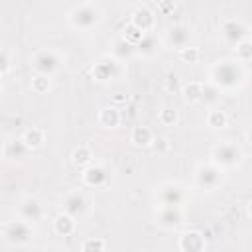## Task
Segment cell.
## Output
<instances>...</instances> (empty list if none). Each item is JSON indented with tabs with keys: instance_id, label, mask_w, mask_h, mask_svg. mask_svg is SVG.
Wrapping results in <instances>:
<instances>
[{
	"instance_id": "9",
	"label": "cell",
	"mask_w": 252,
	"mask_h": 252,
	"mask_svg": "<svg viewBox=\"0 0 252 252\" xmlns=\"http://www.w3.org/2000/svg\"><path fill=\"white\" fill-rule=\"evenodd\" d=\"M246 33H248L246 26L240 20H236V18H226V20L220 22V37L228 45H234L236 47L240 41L246 39Z\"/></svg>"
},
{
	"instance_id": "10",
	"label": "cell",
	"mask_w": 252,
	"mask_h": 252,
	"mask_svg": "<svg viewBox=\"0 0 252 252\" xmlns=\"http://www.w3.org/2000/svg\"><path fill=\"white\" fill-rule=\"evenodd\" d=\"M87 211H89V199L81 191H73V193L65 195L63 203H61V213H67L73 219H81L87 215Z\"/></svg>"
},
{
	"instance_id": "22",
	"label": "cell",
	"mask_w": 252,
	"mask_h": 252,
	"mask_svg": "<svg viewBox=\"0 0 252 252\" xmlns=\"http://www.w3.org/2000/svg\"><path fill=\"white\" fill-rule=\"evenodd\" d=\"M134 53H136V47H134L132 43H128L122 35L116 37V39L112 41V45H110V55H112L114 59H118V61H124V59H128V57L134 55Z\"/></svg>"
},
{
	"instance_id": "23",
	"label": "cell",
	"mask_w": 252,
	"mask_h": 252,
	"mask_svg": "<svg viewBox=\"0 0 252 252\" xmlns=\"http://www.w3.org/2000/svg\"><path fill=\"white\" fill-rule=\"evenodd\" d=\"M203 89H205V81H187L181 87V94L189 102H201L203 100Z\"/></svg>"
},
{
	"instance_id": "39",
	"label": "cell",
	"mask_w": 252,
	"mask_h": 252,
	"mask_svg": "<svg viewBox=\"0 0 252 252\" xmlns=\"http://www.w3.org/2000/svg\"><path fill=\"white\" fill-rule=\"evenodd\" d=\"M250 33H252V26H250Z\"/></svg>"
},
{
	"instance_id": "28",
	"label": "cell",
	"mask_w": 252,
	"mask_h": 252,
	"mask_svg": "<svg viewBox=\"0 0 252 252\" xmlns=\"http://www.w3.org/2000/svg\"><path fill=\"white\" fill-rule=\"evenodd\" d=\"M234 59L240 61V63L252 59V39L246 37L244 41H240V43L234 47Z\"/></svg>"
},
{
	"instance_id": "12",
	"label": "cell",
	"mask_w": 252,
	"mask_h": 252,
	"mask_svg": "<svg viewBox=\"0 0 252 252\" xmlns=\"http://www.w3.org/2000/svg\"><path fill=\"white\" fill-rule=\"evenodd\" d=\"M154 219L161 228L173 230L183 222V211L179 207H156Z\"/></svg>"
},
{
	"instance_id": "26",
	"label": "cell",
	"mask_w": 252,
	"mask_h": 252,
	"mask_svg": "<svg viewBox=\"0 0 252 252\" xmlns=\"http://www.w3.org/2000/svg\"><path fill=\"white\" fill-rule=\"evenodd\" d=\"M158 47H159L158 37H156L154 33H146V35H144V39H142V41L136 45V53L150 57V55H154V53L158 51Z\"/></svg>"
},
{
	"instance_id": "27",
	"label": "cell",
	"mask_w": 252,
	"mask_h": 252,
	"mask_svg": "<svg viewBox=\"0 0 252 252\" xmlns=\"http://www.w3.org/2000/svg\"><path fill=\"white\" fill-rule=\"evenodd\" d=\"M106 240L100 236H89L81 242V252H104Z\"/></svg>"
},
{
	"instance_id": "20",
	"label": "cell",
	"mask_w": 252,
	"mask_h": 252,
	"mask_svg": "<svg viewBox=\"0 0 252 252\" xmlns=\"http://www.w3.org/2000/svg\"><path fill=\"white\" fill-rule=\"evenodd\" d=\"M96 120H98V124L102 128H116L120 124V120H122V114L114 104H110V106H102L98 110Z\"/></svg>"
},
{
	"instance_id": "30",
	"label": "cell",
	"mask_w": 252,
	"mask_h": 252,
	"mask_svg": "<svg viewBox=\"0 0 252 252\" xmlns=\"http://www.w3.org/2000/svg\"><path fill=\"white\" fill-rule=\"evenodd\" d=\"M32 91L35 94H43L51 89V77H45V75H33L32 77V83H30Z\"/></svg>"
},
{
	"instance_id": "33",
	"label": "cell",
	"mask_w": 252,
	"mask_h": 252,
	"mask_svg": "<svg viewBox=\"0 0 252 252\" xmlns=\"http://www.w3.org/2000/svg\"><path fill=\"white\" fill-rule=\"evenodd\" d=\"M179 57H181L185 63H197L199 57H201V51H199L197 47H193V45H187L185 49L179 51Z\"/></svg>"
},
{
	"instance_id": "16",
	"label": "cell",
	"mask_w": 252,
	"mask_h": 252,
	"mask_svg": "<svg viewBox=\"0 0 252 252\" xmlns=\"http://www.w3.org/2000/svg\"><path fill=\"white\" fill-rule=\"evenodd\" d=\"M130 22H132L138 30H142L144 33H150V32L156 28V14H154L148 6L140 4V6H136V8L132 10Z\"/></svg>"
},
{
	"instance_id": "36",
	"label": "cell",
	"mask_w": 252,
	"mask_h": 252,
	"mask_svg": "<svg viewBox=\"0 0 252 252\" xmlns=\"http://www.w3.org/2000/svg\"><path fill=\"white\" fill-rule=\"evenodd\" d=\"M246 213H248V217H252V199H250L248 205H246Z\"/></svg>"
},
{
	"instance_id": "24",
	"label": "cell",
	"mask_w": 252,
	"mask_h": 252,
	"mask_svg": "<svg viewBox=\"0 0 252 252\" xmlns=\"http://www.w3.org/2000/svg\"><path fill=\"white\" fill-rule=\"evenodd\" d=\"M205 120H207V126L213 128V130H222V128L228 124V116H226V112H224L222 108H217V106L209 108Z\"/></svg>"
},
{
	"instance_id": "2",
	"label": "cell",
	"mask_w": 252,
	"mask_h": 252,
	"mask_svg": "<svg viewBox=\"0 0 252 252\" xmlns=\"http://www.w3.org/2000/svg\"><path fill=\"white\" fill-rule=\"evenodd\" d=\"M67 22L81 32H89L102 22V8L98 2H79L67 12Z\"/></svg>"
},
{
	"instance_id": "6",
	"label": "cell",
	"mask_w": 252,
	"mask_h": 252,
	"mask_svg": "<svg viewBox=\"0 0 252 252\" xmlns=\"http://www.w3.org/2000/svg\"><path fill=\"white\" fill-rule=\"evenodd\" d=\"M30 65L35 71V75L53 77L57 73L59 65H61V59H59V55L53 49H37L30 57Z\"/></svg>"
},
{
	"instance_id": "3",
	"label": "cell",
	"mask_w": 252,
	"mask_h": 252,
	"mask_svg": "<svg viewBox=\"0 0 252 252\" xmlns=\"http://www.w3.org/2000/svg\"><path fill=\"white\" fill-rule=\"evenodd\" d=\"M240 161H242V148L232 140L219 142L211 150V163H215L222 171L236 167Z\"/></svg>"
},
{
	"instance_id": "7",
	"label": "cell",
	"mask_w": 252,
	"mask_h": 252,
	"mask_svg": "<svg viewBox=\"0 0 252 252\" xmlns=\"http://www.w3.org/2000/svg\"><path fill=\"white\" fill-rule=\"evenodd\" d=\"M222 181V169L215 163H199L195 169V183L205 191H215Z\"/></svg>"
},
{
	"instance_id": "11",
	"label": "cell",
	"mask_w": 252,
	"mask_h": 252,
	"mask_svg": "<svg viewBox=\"0 0 252 252\" xmlns=\"http://www.w3.org/2000/svg\"><path fill=\"white\" fill-rule=\"evenodd\" d=\"M81 181H83V185H87V187L100 189V187H104V185L110 181V173H108V169H106L104 165L93 163V165H89V167L83 169Z\"/></svg>"
},
{
	"instance_id": "38",
	"label": "cell",
	"mask_w": 252,
	"mask_h": 252,
	"mask_svg": "<svg viewBox=\"0 0 252 252\" xmlns=\"http://www.w3.org/2000/svg\"><path fill=\"white\" fill-rule=\"evenodd\" d=\"M43 252H61V250H59V248H53V246H51V248H45Z\"/></svg>"
},
{
	"instance_id": "19",
	"label": "cell",
	"mask_w": 252,
	"mask_h": 252,
	"mask_svg": "<svg viewBox=\"0 0 252 252\" xmlns=\"http://www.w3.org/2000/svg\"><path fill=\"white\" fill-rule=\"evenodd\" d=\"M77 230V219H73L67 213H59L53 219V232L59 236H71Z\"/></svg>"
},
{
	"instance_id": "35",
	"label": "cell",
	"mask_w": 252,
	"mask_h": 252,
	"mask_svg": "<svg viewBox=\"0 0 252 252\" xmlns=\"http://www.w3.org/2000/svg\"><path fill=\"white\" fill-rule=\"evenodd\" d=\"M173 10H175V2L173 0H159L158 2V14L169 16V14H173Z\"/></svg>"
},
{
	"instance_id": "34",
	"label": "cell",
	"mask_w": 252,
	"mask_h": 252,
	"mask_svg": "<svg viewBox=\"0 0 252 252\" xmlns=\"http://www.w3.org/2000/svg\"><path fill=\"white\" fill-rule=\"evenodd\" d=\"M12 67V55H10V49L8 47H2L0 49V75L6 77L8 71Z\"/></svg>"
},
{
	"instance_id": "29",
	"label": "cell",
	"mask_w": 252,
	"mask_h": 252,
	"mask_svg": "<svg viewBox=\"0 0 252 252\" xmlns=\"http://www.w3.org/2000/svg\"><path fill=\"white\" fill-rule=\"evenodd\" d=\"M144 35H146V33H144L142 30H138V28H136L132 22H128V24H126L124 33H122V37H124L128 43H132L134 47H136V45H138V43L144 39Z\"/></svg>"
},
{
	"instance_id": "18",
	"label": "cell",
	"mask_w": 252,
	"mask_h": 252,
	"mask_svg": "<svg viewBox=\"0 0 252 252\" xmlns=\"http://www.w3.org/2000/svg\"><path fill=\"white\" fill-rule=\"evenodd\" d=\"M130 142L136 148H148L156 142L154 130L150 126H134V130L130 132Z\"/></svg>"
},
{
	"instance_id": "14",
	"label": "cell",
	"mask_w": 252,
	"mask_h": 252,
	"mask_svg": "<svg viewBox=\"0 0 252 252\" xmlns=\"http://www.w3.org/2000/svg\"><path fill=\"white\" fill-rule=\"evenodd\" d=\"M43 205L35 199V197H24L18 205V217L28 220V222H35L43 219Z\"/></svg>"
},
{
	"instance_id": "5",
	"label": "cell",
	"mask_w": 252,
	"mask_h": 252,
	"mask_svg": "<svg viewBox=\"0 0 252 252\" xmlns=\"http://www.w3.org/2000/svg\"><path fill=\"white\" fill-rule=\"evenodd\" d=\"M2 238H4L6 244L24 246L33 238V226H32V222H28L20 217L12 219V220H6L2 224Z\"/></svg>"
},
{
	"instance_id": "4",
	"label": "cell",
	"mask_w": 252,
	"mask_h": 252,
	"mask_svg": "<svg viewBox=\"0 0 252 252\" xmlns=\"http://www.w3.org/2000/svg\"><path fill=\"white\" fill-rule=\"evenodd\" d=\"M154 197H156L158 207H179L181 209L187 203L189 193L179 181H165L156 187Z\"/></svg>"
},
{
	"instance_id": "8",
	"label": "cell",
	"mask_w": 252,
	"mask_h": 252,
	"mask_svg": "<svg viewBox=\"0 0 252 252\" xmlns=\"http://www.w3.org/2000/svg\"><path fill=\"white\" fill-rule=\"evenodd\" d=\"M122 75V61L114 59L112 55H106L102 59H98L93 65V79L104 83V81H114Z\"/></svg>"
},
{
	"instance_id": "15",
	"label": "cell",
	"mask_w": 252,
	"mask_h": 252,
	"mask_svg": "<svg viewBox=\"0 0 252 252\" xmlns=\"http://www.w3.org/2000/svg\"><path fill=\"white\" fill-rule=\"evenodd\" d=\"M205 248H207V240H205L201 230L191 228V230L181 232V236H179V250L181 252H205Z\"/></svg>"
},
{
	"instance_id": "1",
	"label": "cell",
	"mask_w": 252,
	"mask_h": 252,
	"mask_svg": "<svg viewBox=\"0 0 252 252\" xmlns=\"http://www.w3.org/2000/svg\"><path fill=\"white\" fill-rule=\"evenodd\" d=\"M209 81L220 91H234L244 83V67L236 59H219L209 71Z\"/></svg>"
},
{
	"instance_id": "17",
	"label": "cell",
	"mask_w": 252,
	"mask_h": 252,
	"mask_svg": "<svg viewBox=\"0 0 252 252\" xmlns=\"http://www.w3.org/2000/svg\"><path fill=\"white\" fill-rule=\"evenodd\" d=\"M28 154H30V150H28V146L22 142V138L4 142V148H2L4 159H8V161H20V159H24Z\"/></svg>"
},
{
	"instance_id": "31",
	"label": "cell",
	"mask_w": 252,
	"mask_h": 252,
	"mask_svg": "<svg viewBox=\"0 0 252 252\" xmlns=\"http://www.w3.org/2000/svg\"><path fill=\"white\" fill-rule=\"evenodd\" d=\"M158 122L161 126H175L177 124V110L173 106H163L158 112Z\"/></svg>"
},
{
	"instance_id": "32",
	"label": "cell",
	"mask_w": 252,
	"mask_h": 252,
	"mask_svg": "<svg viewBox=\"0 0 252 252\" xmlns=\"http://www.w3.org/2000/svg\"><path fill=\"white\" fill-rule=\"evenodd\" d=\"M220 89H217L211 81H207L205 83V89H203V100L201 102H207V104H215L217 100H219V96H220Z\"/></svg>"
},
{
	"instance_id": "25",
	"label": "cell",
	"mask_w": 252,
	"mask_h": 252,
	"mask_svg": "<svg viewBox=\"0 0 252 252\" xmlns=\"http://www.w3.org/2000/svg\"><path fill=\"white\" fill-rule=\"evenodd\" d=\"M93 150L89 148V146H85V144H81V146H77L75 150H73V154H71V159H73V163L75 165H79V167H89V165H93Z\"/></svg>"
},
{
	"instance_id": "37",
	"label": "cell",
	"mask_w": 252,
	"mask_h": 252,
	"mask_svg": "<svg viewBox=\"0 0 252 252\" xmlns=\"http://www.w3.org/2000/svg\"><path fill=\"white\" fill-rule=\"evenodd\" d=\"M246 140L252 144V128H248V130H246Z\"/></svg>"
},
{
	"instance_id": "13",
	"label": "cell",
	"mask_w": 252,
	"mask_h": 252,
	"mask_svg": "<svg viewBox=\"0 0 252 252\" xmlns=\"http://www.w3.org/2000/svg\"><path fill=\"white\" fill-rule=\"evenodd\" d=\"M189 37H191V30L185 24H173L165 32V43L179 51L189 45Z\"/></svg>"
},
{
	"instance_id": "21",
	"label": "cell",
	"mask_w": 252,
	"mask_h": 252,
	"mask_svg": "<svg viewBox=\"0 0 252 252\" xmlns=\"http://www.w3.org/2000/svg\"><path fill=\"white\" fill-rule=\"evenodd\" d=\"M22 142L28 146L30 152L39 150V148L45 144V130L39 128V126H32V128H28V130L22 134Z\"/></svg>"
}]
</instances>
